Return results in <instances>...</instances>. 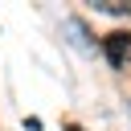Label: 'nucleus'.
Returning a JSON list of instances; mask_svg holds the SVG:
<instances>
[{
  "label": "nucleus",
  "mask_w": 131,
  "mask_h": 131,
  "mask_svg": "<svg viewBox=\"0 0 131 131\" xmlns=\"http://www.w3.org/2000/svg\"><path fill=\"white\" fill-rule=\"evenodd\" d=\"M66 131H82V127H74V123H70V127H66Z\"/></svg>",
  "instance_id": "3"
},
{
  "label": "nucleus",
  "mask_w": 131,
  "mask_h": 131,
  "mask_svg": "<svg viewBox=\"0 0 131 131\" xmlns=\"http://www.w3.org/2000/svg\"><path fill=\"white\" fill-rule=\"evenodd\" d=\"M102 53H106V61H111L115 70H127V66H131V33H127V29L106 33V37H102Z\"/></svg>",
  "instance_id": "1"
},
{
  "label": "nucleus",
  "mask_w": 131,
  "mask_h": 131,
  "mask_svg": "<svg viewBox=\"0 0 131 131\" xmlns=\"http://www.w3.org/2000/svg\"><path fill=\"white\" fill-rule=\"evenodd\" d=\"M94 12H111V16H131V4H123V0H94Z\"/></svg>",
  "instance_id": "2"
}]
</instances>
